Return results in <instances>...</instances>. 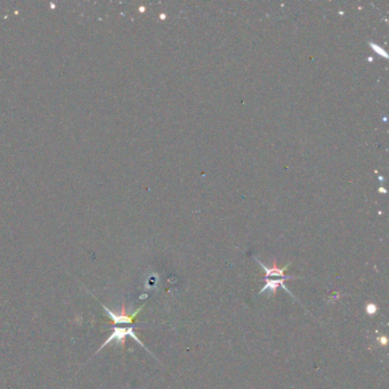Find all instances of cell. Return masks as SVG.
I'll return each instance as SVG.
<instances>
[{"label": "cell", "instance_id": "6da1fadb", "mask_svg": "<svg viewBox=\"0 0 389 389\" xmlns=\"http://www.w3.org/2000/svg\"><path fill=\"white\" fill-rule=\"evenodd\" d=\"M128 335H129V337H132L133 339H135L136 342L142 346V347L146 348L145 346H144V344L141 342V340H139V338L136 335L133 326H129V328H114L111 335H110V337L107 339V342H105L102 346H100L99 349L97 350V353L100 352V349L104 348L105 346H108L109 344H111L113 342H117V344L121 345V347L124 348V344H126V338L128 337Z\"/></svg>", "mask_w": 389, "mask_h": 389}, {"label": "cell", "instance_id": "7a4b0ae2", "mask_svg": "<svg viewBox=\"0 0 389 389\" xmlns=\"http://www.w3.org/2000/svg\"><path fill=\"white\" fill-rule=\"evenodd\" d=\"M102 307L104 308V310L107 312L108 316H109L110 319L112 320V322H113L114 324H133L134 321H135L136 318L138 316V314L141 313V310H143L144 305L139 307V308H137L135 312H134L133 314H129L128 313L124 304L122 305L121 310H120V313H114L113 310L110 309L109 307L105 306L104 304H102Z\"/></svg>", "mask_w": 389, "mask_h": 389}, {"label": "cell", "instance_id": "3957f363", "mask_svg": "<svg viewBox=\"0 0 389 389\" xmlns=\"http://www.w3.org/2000/svg\"><path fill=\"white\" fill-rule=\"evenodd\" d=\"M257 263L259 264V265L262 266V268L264 271H265V277L266 278H270V277H273V276H276V277H281V278H286V280H294V278H297V277H294V276H286L284 273L289 268L290 266V263L287 264V265L284 267H278L276 262L273 263V266L271 268L266 267L264 264H262L261 262L258 261V259H256Z\"/></svg>", "mask_w": 389, "mask_h": 389}, {"label": "cell", "instance_id": "277c9868", "mask_svg": "<svg viewBox=\"0 0 389 389\" xmlns=\"http://www.w3.org/2000/svg\"><path fill=\"white\" fill-rule=\"evenodd\" d=\"M265 280H266V284H265V287H264L261 291H259V295H262L265 291L270 290L272 294H273V296H275L276 292H277L278 287H282L283 289H284L287 292H289V294L292 297H294V295H292L291 292L289 291V289H288V288H286V286H284V281H287L286 278H277V280H273V278H265Z\"/></svg>", "mask_w": 389, "mask_h": 389}, {"label": "cell", "instance_id": "5b68a950", "mask_svg": "<svg viewBox=\"0 0 389 389\" xmlns=\"http://www.w3.org/2000/svg\"><path fill=\"white\" fill-rule=\"evenodd\" d=\"M378 312V307L374 304H368L367 305V313L369 315H374Z\"/></svg>", "mask_w": 389, "mask_h": 389}, {"label": "cell", "instance_id": "8992f818", "mask_svg": "<svg viewBox=\"0 0 389 389\" xmlns=\"http://www.w3.org/2000/svg\"><path fill=\"white\" fill-rule=\"evenodd\" d=\"M378 342H380L381 345L386 346L387 343H388V339H387L386 337H383V335H381V337H379V338H378Z\"/></svg>", "mask_w": 389, "mask_h": 389}]
</instances>
